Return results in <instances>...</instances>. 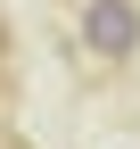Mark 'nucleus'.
Returning a JSON list of instances; mask_svg holds the SVG:
<instances>
[{"label": "nucleus", "mask_w": 140, "mask_h": 149, "mask_svg": "<svg viewBox=\"0 0 140 149\" xmlns=\"http://www.w3.org/2000/svg\"><path fill=\"white\" fill-rule=\"evenodd\" d=\"M74 33H82L91 66H132L140 58V0H82Z\"/></svg>", "instance_id": "1"}]
</instances>
